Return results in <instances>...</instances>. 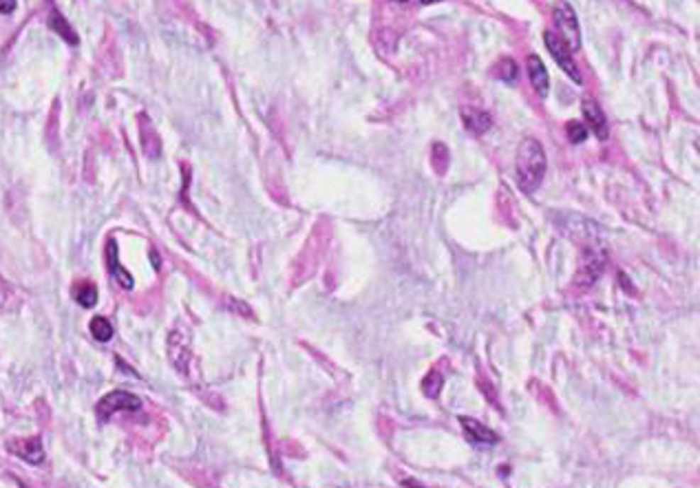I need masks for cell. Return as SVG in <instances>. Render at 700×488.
<instances>
[{
	"label": "cell",
	"instance_id": "cell-1",
	"mask_svg": "<svg viewBox=\"0 0 700 488\" xmlns=\"http://www.w3.org/2000/svg\"><path fill=\"white\" fill-rule=\"evenodd\" d=\"M546 153L539 139L526 137L517 148V159H515V177H517V186L522 188L526 195H532L539 186H542L544 175H546Z\"/></svg>",
	"mask_w": 700,
	"mask_h": 488
},
{
	"label": "cell",
	"instance_id": "cell-2",
	"mask_svg": "<svg viewBox=\"0 0 700 488\" xmlns=\"http://www.w3.org/2000/svg\"><path fill=\"white\" fill-rule=\"evenodd\" d=\"M552 23H554V36L562 40L570 51L581 49V27H579L576 13L570 3H566V0L554 3Z\"/></svg>",
	"mask_w": 700,
	"mask_h": 488
},
{
	"label": "cell",
	"instance_id": "cell-3",
	"mask_svg": "<svg viewBox=\"0 0 700 488\" xmlns=\"http://www.w3.org/2000/svg\"><path fill=\"white\" fill-rule=\"evenodd\" d=\"M142 409V400L128 391H111L97 402V416L102 420H109L117 411H139Z\"/></svg>",
	"mask_w": 700,
	"mask_h": 488
},
{
	"label": "cell",
	"instance_id": "cell-4",
	"mask_svg": "<svg viewBox=\"0 0 700 488\" xmlns=\"http://www.w3.org/2000/svg\"><path fill=\"white\" fill-rule=\"evenodd\" d=\"M544 43L548 47V51L552 53V58L557 60V65L564 69V73H568L576 85H581V71H579L576 63H574V58H572V51L554 36V31H546L544 36Z\"/></svg>",
	"mask_w": 700,
	"mask_h": 488
},
{
	"label": "cell",
	"instance_id": "cell-5",
	"mask_svg": "<svg viewBox=\"0 0 700 488\" xmlns=\"http://www.w3.org/2000/svg\"><path fill=\"white\" fill-rule=\"evenodd\" d=\"M581 111H584V117L588 121L586 129L592 131L596 135V139L606 141L608 135H610V131H608V119H606V113L601 111V107H598L592 97H586L584 104H581Z\"/></svg>",
	"mask_w": 700,
	"mask_h": 488
},
{
	"label": "cell",
	"instance_id": "cell-6",
	"mask_svg": "<svg viewBox=\"0 0 700 488\" xmlns=\"http://www.w3.org/2000/svg\"><path fill=\"white\" fill-rule=\"evenodd\" d=\"M7 449L18 455V457H23L25 462L29 464H43L45 462V449H43V442H40V438H25V440H13L7 444Z\"/></svg>",
	"mask_w": 700,
	"mask_h": 488
},
{
	"label": "cell",
	"instance_id": "cell-7",
	"mask_svg": "<svg viewBox=\"0 0 700 488\" xmlns=\"http://www.w3.org/2000/svg\"><path fill=\"white\" fill-rule=\"evenodd\" d=\"M603 266H606V256L598 252V250H590L588 252V259L581 263V268H579L576 286L579 288H590L592 283L596 281V276L601 274Z\"/></svg>",
	"mask_w": 700,
	"mask_h": 488
},
{
	"label": "cell",
	"instance_id": "cell-8",
	"mask_svg": "<svg viewBox=\"0 0 700 488\" xmlns=\"http://www.w3.org/2000/svg\"><path fill=\"white\" fill-rule=\"evenodd\" d=\"M526 69H528V77H530V85L532 89L537 91L539 97H548V91H550V80H548V69L546 65L542 63V58L539 55H528L526 60Z\"/></svg>",
	"mask_w": 700,
	"mask_h": 488
},
{
	"label": "cell",
	"instance_id": "cell-9",
	"mask_svg": "<svg viewBox=\"0 0 700 488\" xmlns=\"http://www.w3.org/2000/svg\"><path fill=\"white\" fill-rule=\"evenodd\" d=\"M459 424H462V429L469 438V442L473 444H484V446H493L499 442V435L488 429V426H484L482 422H477L473 418H459Z\"/></svg>",
	"mask_w": 700,
	"mask_h": 488
},
{
	"label": "cell",
	"instance_id": "cell-10",
	"mask_svg": "<svg viewBox=\"0 0 700 488\" xmlns=\"http://www.w3.org/2000/svg\"><path fill=\"white\" fill-rule=\"evenodd\" d=\"M106 266H109V272L113 274V278L117 283H122V288L131 290L133 288V276L119 266V256H117V246H115V241L111 239L106 243Z\"/></svg>",
	"mask_w": 700,
	"mask_h": 488
},
{
	"label": "cell",
	"instance_id": "cell-11",
	"mask_svg": "<svg viewBox=\"0 0 700 488\" xmlns=\"http://www.w3.org/2000/svg\"><path fill=\"white\" fill-rule=\"evenodd\" d=\"M462 119H464V126L471 133H475V135L486 133L491 129V124H493L491 115L484 113V111H477V109H464L462 111Z\"/></svg>",
	"mask_w": 700,
	"mask_h": 488
},
{
	"label": "cell",
	"instance_id": "cell-12",
	"mask_svg": "<svg viewBox=\"0 0 700 488\" xmlns=\"http://www.w3.org/2000/svg\"><path fill=\"white\" fill-rule=\"evenodd\" d=\"M49 27H51L60 38H62V40H67L69 45H77V43H80V38L75 36L73 27L67 23V18H65L62 13H60L58 9H51V13H49Z\"/></svg>",
	"mask_w": 700,
	"mask_h": 488
},
{
	"label": "cell",
	"instance_id": "cell-13",
	"mask_svg": "<svg viewBox=\"0 0 700 488\" xmlns=\"http://www.w3.org/2000/svg\"><path fill=\"white\" fill-rule=\"evenodd\" d=\"M73 298L82 305V308H93V305L97 303V288L89 281H80V283H75V288H73Z\"/></svg>",
	"mask_w": 700,
	"mask_h": 488
},
{
	"label": "cell",
	"instance_id": "cell-14",
	"mask_svg": "<svg viewBox=\"0 0 700 488\" xmlns=\"http://www.w3.org/2000/svg\"><path fill=\"white\" fill-rule=\"evenodd\" d=\"M89 330H91L93 338L99 340V342H106V340L113 338V325H111L109 318H104V316H95V318L91 320V325H89Z\"/></svg>",
	"mask_w": 700,
	"mask_h": 488
},
{
	"label": "cell",
	"instance_id": "cell-15",
	"mask_svg": "<svg viewBox=\"0 0 700 488\" xmlns=\"http://www.w3.org/2000/svg\"><path fill=\"white\" fill-rule=\"evenodd\" d=\"M442 384H444L442 374L435 372V369H431V372L425 376V380H422V391H425V396H429V398H437L439 391H442Z\"/></svg>",
	"mask_w": 700,
	"mask_h": 488
},
{
	"label": "cell",
	"instance_id": "cell-16",
	"mask_svg": "<svg viewBox=\"0 0 700 488\" xmlns=\"http://www.w3.org/2000/svg\"><path fill=\"white\" fill-rule=\"evenodd\" d=\"M566 133H568V139L572 141V144H581V141L588 139V129H586L584 121H570Z\"/></svg>",
	"mask_w": 700,
	"mask_h": 488
},
{
	"label": "cell",
	"instance_id": "cell-17",
	"mask_svg": "<svg viewBox=\"0 0 700 488\" xmlns=\"http://www.w3.org/2000/svg\"><path fill=\"white\" fill-rule=\"evenodd\" d=\"M499 77L506 80V82H513V80L517 77V65L513 63V60H502L499 63Z\"/></svg>",
	"mask_w": 700,
	"mask_h": 488
},
{
	"label": "cell",
	"instance_id": "cell-18",
	"mask_svg": "<svg viewBox=\"0 0 700 488\" xmlns=\"http://www.w3.org/2000/svg\"><path fill=\"white\" fill-rule=\"evenodd\" d=\"M479 389H482L486 394V398L491 400V404L495 406V409H502V404H499V398L495 396V389H493V384L484 378V380H479Z\"/></svg>",
	"mask_w": 700,
	"mask_h": 488
},
{
	"label": "cell",
	"instance_id": "cell-19",
	"mask_svg": "<svg viewBox=\"0 0 700 488\" xmlns=\"http://www.w3.org/2000/svg\"><path fill=\"white\" fill-rule=\"evenodd\" d=\"M532 389H537L539 391V396H542V400H546V404L550 406V409H557V400H554V396H550V391L544 387V384H539V382H532Z\"/></svg>",
	"mask_w": 700,
	"mask_h": 488
},
{
	"label": "cell",
	"instance_id": "cell-20",
	"mask_svg": "<svg viewBox=\"0 0 700 488\" xmlns=\"http://www.w3.org/2000/svg\"><path fill=\"white\" fill-rule=\"evenodd\" d=\"M16 9V0H0V13H11Z\"/></svg>",
	"mask_w": 700,
	"mask_h": 488
},
{
	"label": "cell",
	"instance_id": "cell-21",
	"mask_svg": "<svg viewBox=\"0 0 700 488\" xmlns=\"http://www.w3.org/2000/svg\"><path fill=\"white\" fill-rule=\"evenodd\" d=\"M403 486L405 488H427L425 484H420L417 479H403Z\"/></svg>",
	"mask_w": 700,
	"mask_h": 488
},
{
	"label": "cell",
	"instance_id": "cell-22",
	"mask_svg": "<svg viewBox=\"0 0 700 488\" xmlns=\"http://www.w3.org/2000/svg\"><path fill=\"white\" fill-rule=\"evenodd\" d=\"M151 259H153V266H155V268H159V256L153 252V254H151Z\"/></svg>",
	"mask_w": 700,
	"mask_h": 488
},
{
	"label": "cell",
	"instance_id": "cell-23",
	"mask_svg": "<svg viewBox=\"0 0 700 488\" xmlns=\"http://www.w3.org/2000/svg\"><path fill=\"white\" fill-rule=\"evenodd\" d=\"M425 5H433V3H439V0H422Z\"/></svg>",
	"mask_w": 700,
	"mask_h": 488
},
{
	"label": "cell",
	"instance_id": "cell-24",
	"mask_svg": "<svg viewBox=\"0 0 700 488\" xmlns=\"http://www.w3.org/2000/svg\"><path fill=\"white\" fill-rule=\"evenodd\" d=\"M398 3H407V0H398Z\"/></svg>",
	"mask_w": 700,
	"mask_h": 488
}]
</instances>
